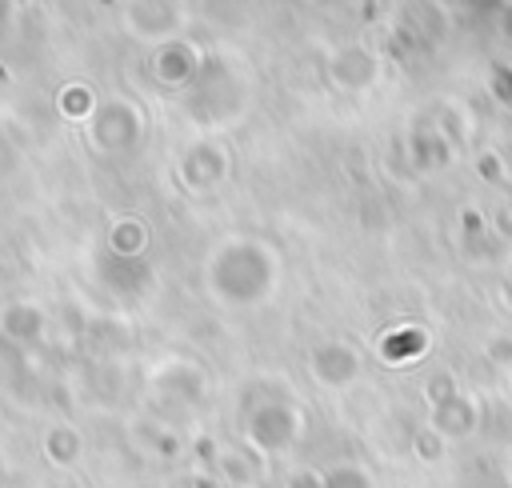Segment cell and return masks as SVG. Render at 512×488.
Here are the masks:
<instances>
[{
    "label": "cell",
    "mask_w": 512,
    "mask_h": 488,
    "mask_svg": "<svg viewBox=\"0 0 512 488\" xmlns=\"http://www.w3.org/2000/svg\"><path fill=\"white\" fill-rule=\"evenodd\" d=\"M276 272H280L276 252L256 236H228L208 256V288L228 308L260 304L272 292Z\"/></svg>",
    "instance_id": "6da1fadb"
},
{
    "label": "cell",
    "mask_w": 512,
    "mask_h": 488,
    "mask_svg": "<svg viewBox=\"0 0 512 488\" xmlns=\"http://www.w3.org/2000/svg\"><path fill=\"white\" fill-rule=\"evenodd\" d=\"M144 132V116H140V104L124 100V96H112L104 104L92 108L88 116V140L96 152L112 156V152H128Z\"/></svg>",
    "instance_id": "7a4b0ae2"
},
{
    "label": "cell",
    "mask_w": 512,
    "mask_h": 488,
    "mask_svg": "<svg viewBox=\"0 0 512 488\" xmlns=\"http://www.w3.org/2000/svg\"><path fill=\"white\" fill-rule=\"evenodd\" d=\"M300 428H304V420H300V412L288 400H260L244 416V432H248V440L264 456H276V452L292 448L296 436H300Z\"/></svg>",
    "instance_id": "3957f363"
},
{
    "label": "cell",
    "mask_w": 512,
    "mask_h": 488,
    "mask_svg": "<svg viewBox=\"0 0 512 488\" xmlns=\"http://www.w3.org/2000/svg\"><path fill=\"white\" fill-rule=\"evenodd\" d=\"M124 20V32H132L136 40H144V44H168V40H180V32L188 28V16H192V8L188 4H128L124 12H120Z\"/></svg>",
    "instance_id": "277c9868"
},
{
    "label": "cell",
    "mask_w": 512,
    "mask_h": 488,
    "mask_svg": "<svg viewBox=\"0 0 512 488\" xmlns=\"http://www.w3.org/2000/svg\"><path fill=\"white\" fill-rule=\"evenodd\" d=\"M200 68H204V56H200V44L192 40H168L152 52V76L156 84L164 88H188L200 80Z\"/></svg>",
    "instance_id": "5b68a950"
},
{
    "label": "cell",
    "mask_w": 512,
    "mask_h": 488,
    "mask_svg": "<svg viewBox=\"0 0 512 488\" xmlns=\"http://www.w3.org/2000/svg\"><path fill=\"white\" fill-rule=\"evenodd\" d=\"M308 372L324 388H348L360 376V352L348 340H320L308 352Z\"/></svg>",
    "instance_id": "8992f818"
},
{
    "label": "cell",
    "mask_w": 512,
    "mask_h": 488,
    "mask_svg": "<svg viewBox=\"0 0 512 488\" xmlns=\"http://www.w3.org/2000/svg\"><path fill=\"white\" fill-rule=\"evenodd\" d=\"M228 176V148L224 144H192L184 156H180V184L188 192H212L220 188Z\"/></svg>",
    "instance_id": "52a82bcc"
},
{
    "label": "cell",
    "mask_w": 512,
    "mask_h": 488,
    "mask_svg": "<svg viewBox=\"0 0 512 488\" xmlns=\"http://www.w3.org/2000/svg\"><path fill=\"white\" fill-rule=\"evenodd\" d=\"M328 76H332V84L344 88V92H364V88L376 84V76H380V60H376L372 48H364V44H348V48H340V52L328 60Z\"/></svg>",
    "instance_id": "ba28073f"
},
{
    "label": "cell",
    "mask_w": 512,
    "mask_h": 488,
    "mask_svg": "<svg viewBox=\"0 0 512 488\" xmlns=\"http://www.w3.org/2000/svg\"><path fill=\"white\" fill-rule=\"evenodd\" d=\"M476 424H480V404H476V396L456 392L452 400H444V404L432 408V424H428V428H436L444 440H452V436H472Z\"/></svg>",
    "instance_id": "9c48e42d"
},
{
    "label": "cell",
    "mask_w": 512,
    "mask_h": 488,
    "mask_svg": "<svg viewBox=\"0 0 512 488\" xmlns=\"http://www.w3.org/2000/svg\"><path fill=\"white\" fill-rule=\"evenodd\" d=\"M428 348V332L424 328H396V332H388L384 340H380V356L384 360H392V364H404V360H416L420 352Z\"/></svg>",
    "instance_id": "30bf717a"
},
{
    "label": "cell",
    "mask_w": 512,
    "mask_h": 488,
    "mask_svg": "<svg viewBox=\"0 0 512 488\" xmlns=\"http://www.w3.org/2000/svg\"><path fill=\"white\" fill-rule=\"evenodd\" d=\"M40 324H44V316H40L36 304H12L4 312V320H0V328H4L8 340H36Z\"/></svg>",
    "instance_id": "8fae6325"
},
{
    "label": "cell",
    "mask_w": 512,
    "mask_h": 488,
    "mask_svg": "<svg viewBox=\"0 0 512 488\" xmlns=\"http://www.w3.org/2000/svg\"><path fill=\"white\" fill-rule=\"evenodd\" d=\"M44 452H48L52 464L68 468V464L80 456V432H76L72 424H56V428H48V436H44Z\"/></svg>",
    "instance_id": "7c38bea8"
},
{
    "label": "cell",
    "mask_w": 512,
    "mask_h": 488,
    "mask_svg": "<svg viewBox=\"0 0 512 488\" xmlns=\"http://www.w3.org/2000/svg\"><path fill=\"white\" fill-rule=\"evenodd\" d=\"M448 148H452V144L444 140L440 128H424V132L412 136V156H416L420 168H440V164L448 160Z\"/></svg>",
    "instance_id": "4fadbf2b"
},
{
    "label": "cell",
    "mask_w": 512,
    "mask_h": 488,
    "mask_svg": "<svg viewBox=\"0 0 512 488\" xmlns=\"http://www.w3.org/2000/svg\"><path fill=\"white\" fill-rule=\"evenodd\" d=\"M108 244H112L116 256H140L144 244H148V228L140 220H132V216L128 220H116L112 232H108Z\"/></svg>",
    "instance_id": "5bb4252c"
},
{
    "label": "cell",
    "mask_w": 512,
    "mask_h": 488,
    "mask_svg": "<svg viewBox=\"0 0 512 488\" xmlns=\"http://www.w3.org/2000/svg\"><path fill=\"white\" fill-rule=\"evenodd\" d=\"M444 444H448V440H444V436H440L436 428H420V432L412 436V452H416V456H420L424 464L440 460V456H444Z\"/></svg>",
    "instance_id": "9a60e30c"
},
{
    "label": "cell",
    "mask_w": 512,
    "mask_h": 488,
    "mask_svg": "<svg viewBox=\"0 0 512 488\" xmlns=\"http://www.w3.org/2000/svg\"><path fill=\"white\" fill-rule=\"evenodd\" d=\"M324 488H372V480L356 464H340V468L324 472Z\"/></svg>",
    "instance_id": "2e32d148"
},
{
    "label": "cell",
    "mask_w": 512,
    "mask_h": 488,
    "mask_svg": "<svg viewBox=\"0 0 512 488\" xmlns=\"http://www.w3.org/2000/svg\"><path fill=\"white\" fill-rule=\"evenodd\" d=\"M92 108H96V100H92L88 88H80V84H76L68 96H60V112H68V116H76V120H88Z\"/></svg>",
    "instance_id": "e0dca14e"
},
{
    "label": "cell",
    "mask_w": 512,
    "mask_h": 488,
    "mask_svg": "<svg viewBox=\"0 0 512 488\" xmlns=\"http://www.w3.org/2000/svg\"><path fill=\"white\" fill-rule=\"evenodd\" d=\"M460 388H456V380L448 376V372H436L428 384H424V396H428V404L436 408V404H444V400H452Z\"/></svg>",
    "instance_id": "ac0fdd59"
},
{
    "label": "cell",
    "mask_w": 512,
    "mask_h": 488,
    "mask_svg": "<svg viewBox=\"0 0 512 488\" xmlns=\"http://www.w3.org/2000/svg\"><path fill=\"white\" fill-rule=\"evenodd\" d=\"M484 356H488L496 368H508V372H512V336H508V332L492 336V340L484 344Z\"/></svg>",
    "instance_id": "d6986e66"
},
{
    "label": "cell",
    "mask_w": 512,
    "mask_h": 488,
    "mask_svg": "<svg viewBox=\"0 0 512 488\" xmlns=\"http://www.w3.org/2000/svg\"><path fill=\"white\" fill-rule=\"evenodd\" d=\"M168 488H220V480H216V472H208V468H192V472L172 476Z\"/></svg>",
    "instance_id": "ffe728a7"
},
{
    "label": "cell",
    "mask_w": 512,
    "mask_h": 488,
    "mask_svg": "<svg viewBox=\"0 0 512 488\" xmlns=\"http://www.w3.org/2000/svg\"><path fill=\"white\" fill-rule=\"evenodd\" d=\"M284 488H324V472L320 468H292Z\"/></svg>",
    "instance_id": "44dd1931"
},
{
    "label": "cell",
    "mask_w": 512,
    "mask_h": 488,
    "mask_svg": "<svg viewBox=\"0 0 512 488\" xmlns=\"http://www.w3.org/2000/svg\"><path fill=\"white\" fill-rule=\"evenodd\" d=\"M492 92L500 104H512V68L508 64H496L492 68Z\"/></svg>",
    "instance_id": "7402d4cb"
},
{
    "label": "cell",
    "mask_w": 512,
    "mask_h": 488,
    "mask_svg": "<svg viewBox=\"0 0 512 488\" xmlns=\"http://www.w3.org/2000/svg\"><path fill=\"white\" fill-rule=\"evenodd\" d=\"M476 168H480V176L492 180V184L504 180V160H500L496 152H480V156H476Z\"/></svg>",
    "instance_id": "603a6c76"
},
{
    "label": "cell",
    "mask_w": 512,
    "mask_h": 488,
    "mask_svg": "<svg viewBox=\"0 0 512 488\" xmlns=\"http://www.w3.org/2000/svg\"><path fill=\"white\" fill-rule=\"evenodd\" d=\"M492 224H496V228H500L504 236H512V200H508V204H504V208H500V212L492 216Z\"/></svg>",
    "instance_id": "cb8c5ba5"
},
{
    "label": "cell",
    "mask_w": 512,
    "mask_h": 488,
    "mask_svg": "<svg viewBox=\"0 0 512 488\" xmlns=\"http://www.w3.org/2000/svg\"><path fill=\"white\" fill-rule=\"evenodd\" d=\"M496 28H500L504 40H512V4H504V8L496 12Z\"/></svg>",
    "instance_id": "d4e9b609"
},
{
    "label": "cell",
    "mask_w": 512,
    "mask_h": 488,
    "mask_svg": "<svg viewBox=\"0 0 512 488\" xmlns=\"http://www.w3.org/2000/svg\"><path fill=\"white\" fill-rule=\"evenodd\" d=\"M248 488H260V484H248Z\"/></svg>",
    "instance_id": "484cf974"
}]
</instances>
